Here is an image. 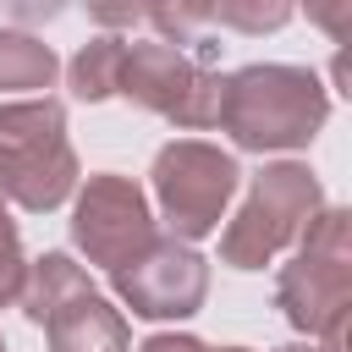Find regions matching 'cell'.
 I'll return each mask as SVG.
<instances>
[{
  "instance_id": "cell-1",
  "label": "cell",
  "mask_w": 352,
  "mask_h": 352,
  "mask_svg": "<svg viewBox=\"0 0 352 352\" xmlns=\"http://www.w3.org/2000/svg\"><path fill=\"white\" fill-rule=\"evenodd\" d=\"M330 116V94L308 66H242L226 77L220 94V126L236 148L270 154V148H308Z\"/></svg>"
},
{
  "instance_id": "cell-2",
  "label": "cell",
  "mask_w": 352,
  "mask_h": 352,
  "mask_svg": "<svg viewBox=\"0 0 352 352\" xmlns=\"http://www.w3.org/2000/svg\"><path fill=\"white\" fill-rule=\"evenodd\" d=\"M275 308L319 336V352H346V314H352V214L319 209L302 226L297 258L275 280Z\"/></svg>"
},
{
  "instance_id": "cell-3",
  "label": "cell",
  "mask_w": 352,
  "mask_h": 352,
  "mask_svg": "<svg viewBox=\"0 0 352 352\" xmlns=\"http://www.w3.org/2000/svg\"><path fill=\"white\" fill-rule=\"evenodd\" d=\"M324 209V192H319V176L297 160H280V165H264L242 198V209L226 220L220 231V258L231 270H264L286 242L302 236V226Z\"/></svg>"
},
{
  "instance_id": "cell-4",
  "label": "cell",
  "mask_w": 352,
  "mask_h": 352,
  "mask_svg": "<svg viewBox=\"0 0 352 352\" xmlns=\"http://www.w3.org/2000/svg\"><path fill=\"white\" fill-rule=\"evenodd\" d=\"M154 198H160V214L170 226L176 242H198L209 231H220L226 220V204L242 182L236 160L204 138H176L154 154Z\"/></svg>"
},
{
  "instance_id": "cell-5",
  "label": "cell",
  "mask_w": 352,
  "mask_h": 352,
  "mask_svg": "<svg viewBox=\"0 0 352 352\" xmlns=\"http://www.w3.org/2000/svg\"><path fill=\"white\" fill-rule=\"evenodd\" d=\"M121 99H132L138 110H154L187 132H204L220 121V94H226V77L209 72L204 60L170 50V44H126V60H121V82H116Z\"/></svg>"
},
{
  "instance_id": "cell-6",
  "label": "cell",
  "mask_w": 352,
  "mask_h": 352,
  "mask_svg": "<svg viewBox=\"0 0 352 352\" xmlns=\"http://www.w3.org/2000/svg\"><path fill=\"white\" fill-rule=\"evenodd\" d=\"M154 214H148V198L132 176H116V170H99L82 182L77 204H72V242L88 253V264L99 270H121L132 264L148 242H154Z\"/></svg>"
},
{
  "instance_id": "cell-7",
  "label": "cell",
  "mask_w": 352,
  "mask_h": 352,
  "mask_svg": "<svg viewBox=\"0 0 352 352\" xmlns=\"http://www.w3.org/2000/svg\"><path fill=\"white\" fill-rule=\"evenodd\" d=\"M116 297L138 314V319H187L204 308L209 292V264L192 253V242L176 236H154L132 264L110 270Z\"/></svg>"
},
{
  "instance_id": "cell-8",
  "label": "cell",
  "mask_w": 352,
  "mask_h": 352,
  "mask_svg": "<svg viewBox=\"0 0 352 352\" xmlns=\"http://www.w3.org/2000/svg\"><path fill=\"white\" fill-rule=\"evenodd\" d=\"M0 160H6V198H16L33 214L66 204L72 187H77V154H72L66 138L28 143V148H0Z\"/></svg>"
},
{
  "instance_id": "cell-9",
  "label": "cell",
  "mask_w": 352,
  "mask_h": 352,
  "mask_svg": "<svg viewBox=\"0 0 352 352\" xmlns=\"http://www.w3.org/2000/svg\"><path fill=\"white\" fill-rule=\"evenodd\" d=\"M44 336H50V352H132L126 319L99 292H77L72 302H60L44 319Z\"/></svg>"
},
{
  "instance_id": "cell-10",
  "label": "cell",
  "mask_w": 352,
  "mask_h": 352,
  "mask_svg": "<svg viewBox=\"0 0 352 352\" xmlns=\"http://www.w3.org/2000/svg\"><path fill=\"white\" fill-rule=\"evenodd\" d=\"M77 292H94V286H88V275H82V264H72L66 253H44V258H33V264H28L16 302H22V314H28L33 324H44V319H50L60 302H72Z\"/></svg>"
},
{
  "instance_id": "cell-11",
  "label": "cell",
  "mask_w": 352,
  "mask_h": 352,
  "mask_svg": "<svg viewBox=\"0 0 352 352\" xmlns=\"http://www.w3.org/2000/svg\"><path fill=\"white\" fill-rule=\"evenodd\" d=\"M55 72H60V60L44 38L0 28V94H44L55 82Z\"/></svg>"
},
{
  "instance_id": "cell-12",
  "label": "cell",
  "mask_w": 352,
  "mask_h": 352,
  "mask_svg": "<svg viewBox=\"0 0 352 352\" xmlns=\"http://www.w3.org/2000/svg\"><path fill=\"white\" fill-rule=\"evenodd\" d=\"M121 60H126V44H121L116 33H104V38H88V44L72 55V66H66V82H72V94H77L82 104H99V99H110V94H116V82H121Z\"/></svg>"
},
{
  "instance_id": "cell-13",
  "label": "cell",
  "mask_w": 352,
  "mask_h": 352,
  "mask_svg": "<svg viewBox=\"0 0 352 352\" xmlns=\"http://www.w3.org/2000/svg\"><path fill=\"white\" fill-rule=\"evenodd\" d=\"M66 138V104L38 94V99H16L0 104V148H28V143H50Z\"/></svg>"
},
{
  "instance_id": "cell-14",
  "label": "cell",
  "mask_w": 352,
  "mask_h": 352,
  "mask_svg": "<svg viewBox=\"0 0 352 352\" xmlns=\"http://www.w3.org/2000/svg\"><path fill=\"white\" fill-rule=\"evenodd\" d=\"M143 16H148L154 33L176 50V44H192V38L214 22V0H143Z\"/></svg>"
},
{
  "instance_id": "cell-15",
  "label": "cell",
  "mask_w": 352,
  "mask_h": 352,
  "mask_svg": "<svg viewBox=\"0 0 352 352\" xmlns=\"http://www.w3.org/2000/svg\"><path fill=\"white\" fill-rule=\"evenodd\" d=\"M214 16L236 33H275L292 16V0H214Z\"/></svg>"
},
{
  "instance_id": "cell-16",
  "label": "cell",
  "mask_w": 352,
  "mask_h": 352,
  "mask_svg": "<svg viewBox=\"0 0 352 352\" xmlns=\"http://www.w3.org/2000/svg\"><path fill=\"white\" fill-rule=\"evenodd\" d=\"M22 275H28V258H22V236H16L11 214L0 209V308H11V302H16V292H22Z\"/></svg>"
},
{
  "instance_id": "cell-17",
  "label": "cell",
  "mask_w": 352,
  "mask_h": 352,
  "mask_svg": "<svg viewBox=\"0 0 352 352\" xmlns=\"http://www.w3.org/2000/svg\"><path fill=\"white\" fill-rule=\"evenodd\" d=\"M292 6H302L314 28H324L336 44H346V28H352V0H292Z\"/></svg>"
},
{
  "instance_id": "cell-18",
  "label": "cell",
  "mask_w": 352,
  "mask_h": 352,
  "mask_svg": "<svg viewBox=\"0 0 352 352\" xmlns=\"http://www.w3.org/2000/svg\"><path fill=\"white\" fill-rule=\"evenodd\" d=\"M66 11V0H0V16H11V22H22V28H44V22H55Z\"/></svg>"
},
{
  "instance_id": "cell-19",
  "label": "cell",
  "mask_w": 352,
  "mask_h": 352,
  "mask_svg": "<svg viewBox=\"0 0 352 352\" xmlns=\"http://www.w3.org/2000/svg\"><path fill=\"white\" fill-rule=\"evenodd\" d=\"M82 6H88V16L99 28H126V22L143 16V0H82Z\"/></svg>"
},
{
  "instance_id": "cell-20",
  "label": "cell",
  "mask_w": 352,
  "mask_h": 352,
  "mask_svg": "<svg viewBox=\"0 0 352 352\" xmlns=\"http://www.w3.org/2000/svg\"><path fill=\"white\" fill-rule=\"evenodd\" d=\"M138 352H248V346H204L198 336H176V330H160V336H148Z\"/></svg>"
},
{
  "instance_id": "cell-21",
  "label": "cell",
  "mask_w": 352,
  "mask_h": 352,
  "mask_svg": "<svg viewBox=\"0 0 352 352\" xmlns=\"http://www.w3.org/2000/svg\"><path fill=\"white\" fill-rule=\"evenodd\" d=\"M275 352H319V346H275Z\"/></svg>"
},
{
  "instance_id": "cell-22",
  "label": "cell",
  "mask_w": 352,
  "mask_h": 352,
  "mask_svg": "<svg viewBox=\"0 0 352 352\" xmlns=\"http://www.w3.org/2000/svg\"><path fill=\"white\" fill-rule=\"evenodd\" d=\"M0 198H6V160H0Z\"/></svg>"
},
{
  "instance_id": "cell-23",
  "label": "cell",
  "mask_w": 352,
  "mask_h": 352,
  "mask_svg": "<svg viewBox=\"0 0 352 352\" xmlns=\"http://www.w3.org/2000/svg\"><path fill=\"white\" fill-rule=\"evenodd\" d=\"M0 352H6V336H0Z\"/></svg>"
}]
</instances>
